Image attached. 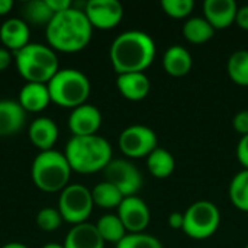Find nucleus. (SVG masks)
Segmentation results:
<instances>
[{"label": "nucleus", "mask_w": 248, "mask_h": 248, "mask_svg": "<svg viewBox=\"0 0 248 248\" xmlns=\"http://www.w3.org/2000/svg\"><path fill=\"white\" fill-rule=\"evenodd\" d=\"M46 42L55 52L74 54L83 51L92 41L93 26L90 25L84 10L70 7L61 13H55L45 28Z\"/></svg>", "instance_id": "1"}, {"label": "nucleus", "mask_w": 248, "mask_h": 248, "mask_svg": "<svg viewBox=\"0 0 248 248\" xmlns=\"http://www.w3.org/2000/svg\"><path fill=\"white\" fill-rule=\"evenodd\" d=\"M157 54L154 39L142 31H126L118 35L109 49L113 70L119 74L145 73Z\"/></svg>", "instance_id": "2"}, {"label": "nucleus", "mask_w": 248, "mask_h": 248, "mask_svg": "<svg viewBox=\"0 0 248 248\" xmlns=\"http://www.w3.org/2000/svg\"><path fill=\"white\" fill-rule=\"evenodd\" d=\"M64 155L71 170L80 174L103 171L113 160L109 141L100 135L71 137L65 145Z\"/></svg>", "instance_id": "3"}, {"label": "nucleus", "mask_w": 248, "mask_h": 248, "mask_svg": "<svg viewBox=\"0 0 248 248\" xmlns=\"http://www.w3.org/2000/svg\"><path fill=\"white\" fill-rule=\"evenodd\" d=\"M15 64L19 76L26 83L48 84L60 70L57 52L44 44H28L15 54Z\"/></svg>", "instance_id": "4"}, {"label": "nucleus", "mask_w": 248, "mask_h": 248, "mask_svg": "<svg viewBox=\"0 0 248 248\" xmlns=\"http://www.w3.org/2000/svg\"><path fill=\"white\" fill-rule=\"evenodd\" d=\"M71 167L64 153L49 150L41 151L31 167V176L35 186L45 193L62 192L70 182Z\"/></svg>", "instance_id": "5"}, {"label": "nucleus", "mask_w": 248, "mask_h": 248, "mask_svg": "<svg viewBox=\"0 0 248 248\" xmlns=\"http://www.w3.org/2000/svg\"><path fill=\"white\" fill-rule=\"evenodd\" d=\"M46 86L51 102L71 110L87 103L92 92L87 76L76 68H60Z\"/></svg>", "instance_id": "6"}, {"label": "nucleus", "mask_w": 248, "mask_h": 248, "mask_svg": "<svg viewBox=\"0 0 248 248\" xmlns=\"http://www.w3.org/2000/svg\"><path fill=\"white\" fill-rule=\"evenodd\" d=\"M221 225V212L214 202L198 201L185 211L183 232L193 240H208Z\"/></svg>", "instance_id": "7"}, {"label": "nucleus", "mask_w": 248, "mask_h": 248, "mask_svg": "<svg viewBox=\"0 0 248 248\" xmlns=\"http://www.w3.org/2000/svg\"><path fill=\"white\" fill-rule=\"evenodd\" d=\"M93 208L94 203L92 190L83 185H68L62 192H60L58 211L62 217V221L71 224L73 227L87 222Z\"/></svg>", "instance_id": "8"}, {"label": "nucleus", "mask_w": 248, "mask_h": 248, "mask_svg": "<svg viewBox=\"0 0 248 248\" xmlns=\"http://www.w3.org/2000/svg\"><path fill=\"white\" fill-rule=\"evenodd\" d=\"M105 180L112 183L124 198L137 196L142 187V174L138 167L125 158H113L103 170Z\"/></svg>", "instance_id": "9"}, {"label": "nucleus", "mask_w": 248, "mask_h": 248, "mask_svg": "<svg viewBox=\"0 0 248 248\" xmlns=\"http://www.w3.org/2000/svg\"><path fill=\"white\" fill-rule=\"evenodd\" d=\"M124 155L129 158L148 157L157 145V134L145 125H131L125 128L118 140Z\"/></svg>", "instance_id": "10"}, {"label": "nucleus", "mask_w": 248, "mask_h": 248, "mask_svg": "<svg viewBox=\"0 0 248 248\" xmlns=\"http://www.w3.org/2000/svg\"><path fill=\"white\" fill-rule=\"evenodd\" d=\"M84 15L96 29L108 31L116 28L124 17V6L118 0H89Z\"/></svg>", "instance_id": "11"}, {"label": "nucleus", "mask_w": 248, "mask_h": 248, "mask_svg": "<svg viewBox=\"0 0 248 248\" xmlns=\"http://www.w3.org/2000/svg\"><path fill=\"white\" fill-rule=\"evenodd\" d=\"M116 215L122 221L128 234L144 232L151 221V212L148 205L138 196L124 198Z\"/></svg>", "instance_id": "12"}, {"label": "nucleus", "mask_w": 248, "mask_h": 248, "mask_svg": "<svg viewBox=\"0 0 248 248\" xmlns=\"http://www.w3.org/2000/svg\"><path fill=\"white\" fill-rule=\"evenodd\" d=\"M102 126L100 110L89 103H84L71 110L68 116V128L73 137H90L97 135Z\"/></svg>", "instance_id": "13"}, {"label": "nucleus", "mask_w": 248, "mask_h": 248, "mask_svg": "<svg viewBox=\"0 0 248 248\" xmlns=\"http://www.w3.org/2000/svg\"><path fill=\"white\" fill-rule=\"evenodd\" d=\"M238 6L234 0H206L203 3V17L217 29H227L235 23Z\"/></svg>", "instance_id": "14"}, {"label": "nucleus", "mask_w": 248, "mask_h": 248, "mask_svg": "<svg viewBox=\"0 0 248 248\" xmlns=\"http://www.w3.org/2000/svg\"><path fill=\"white\" fill-rule=\"evenodd\" d=\"M29 26L23 19L10 17L0 26V42L10 52H17L29 42Z\"/></svg>", "instance_id": "15"}, {"label": "nucleus", "mask_w": 248, "mask_h": 248, "mask_svg": "<svg viewBox=\"0 0 248 248\" xmlns=\"http://www.w3.org/2000/svg\"><path fill=\"white\" fill-rule=\"evenodd\" d=\"M60 129L58 125L51 118H36L28 129V137L32 145H35L39 151L54 150V145L58 140Z\"/></svg>", "instance_id": "16"}, {"label": "nucleus", "mask_w": 248, "mask_h": 248, "mask_svg": "<svg viewBox=\"0 0 248 248\" xmlns=\"http://www.w3.org/2000/svg\"><path fill=\"white\" fill-rule=\"evenodd\" d=\"M116 87L125 99L140 102L148 96L151 83L145 73H126L116 77Z\"/></svg>", "instance_id": "17"}, {"label": "nucleus", "mask_w": 248, "mask_h": 248, "mask_svg": "<svg viewBox=\"0 0 248 248\" xmlns=\"http://www.w3.org/2000/svg\"><path fill=\"white\" fill-rule=\"evenodd\" d=\"M17 103L25 112L39 113L45 110L51 103L48 86L42 83H26L19 92Z\"/></svg>", "instance_id": "18"}, {"label": "nucleus", "mask_w": 248, "mask_h": 248, "mask_svg": "<svg viewBox=\"0 0 248 248\" xmlns=\"http://www.w3.org/2000/svg\"><path fill=\"white\" fill-rule=\"evenodd\" d=\"M64 248H105V241L97 232L96 225L84 222L74 225L64 240Z\"/></svg>", "instance_id": "19"}, {"label": "nucleus", "mask_w": 248, "mask_h": 248, "mask_svg": "<svg viewBox=\"0 0 248 248\" xmlns=\"http://www.w3.org/2000/svg\"><path fill=\"white\" fill-rule=\"evenodd\" d=\"M193 67V58L189 49L182 45H171L163 55V68L171 77H185Z\"/></svg>", "instance_id": "20"}, {"label": "nucleus", "mask_w": 248, "mask_h": 248, "mask_svg": "<svg viewBox=\"0 0 248 248\" xmlns=\"http://www.w3.org/2000/svg\"><path fill=\"white\" fill-rule=\"evenodd\" d=\"M26 112L17 100H0V137L15 135L25 125Z\"/></svg>", "instance_id": "21"}, {"label": "nucleus", "mask_w": 248, "mask_h": 248, "mask_svg": "<svg viewBox=\"0 0 248 248\" xmlns=\"http://www.w3.org/2000/svg\"><path fill=\"white\" fill-rule=\"evenodd\" d=\"M147 169L150 174L155 179H167L176 170V160L173 154L161 147H157L147 157Z\"/></svg>", "instance_id": "22"}, {"label": "nucleus", "mask_w": 248, "mask_h": 248, "mask_svg": "<svg viewBox=\"0 0 248 248\" xmlns=\"http://www.w3.org/2000/svg\"><path fill=\"white\" fill-rule=\"evenodd\" d=\"M215 35V29L205 17H189L183 25V36L190 44H205L212 39Z\"/></svg>", "instance_id": "23"}, {"label": "nucleus", "mask_w": 248, "mask_h": 248, "mask_svg": "<svg viewBox=\"0 0 248 248\" xmlns=\"http://www.w3.org/2000/svg\"><path fill=\"white\" fill-rule=\"evenodd\" d=\"M94 225H96L97 232L102 237V240L105 243H112L115 246L121 240H124L128 234L122 221L115 214H106V215L100 217L97 224H94Z\"/></svg>", "instance_id": "24"}, {"label": "nucleus", "mask_w": 248, "mask_h": 248, "mask_svg": "<svg viewBox=\"0 0 248 248\" xmlns=\"http://www.w3.org/2000/svg\"><path fill=\"white\" fill-rule=\"evenodd\" d=\"M92 198L94 206L103 208V209H118L119 205L124 201V195L109 182H100L97 183L92 190Z\"/></svg>", "instance_id": "25"}, {"label": "nucleus", "mask_w": 248, "mask_h": 248, "mask_svg": "<svg viewBox=\"0 0 248 248\" xmlns=\"http://www.w3.org/2000/svg\"><path fill=\"white\" fill-rule=\"evenodd\" d=\"M22 19L26 23H32L35 26H45L54 17L52 10L48 7L46 0H29L22 6Z\"/></svg>", "instance_id": "26"}, {"label": "nucleus", "mask_w": 248, "mask_h": 248, "mask_svg": "<svg viewBox=\"0 0 248 248\" xmlns=\"http://www.w3.org/2000/svg\"><path fill=\"white\" fill-rule=\"evenodd\" d=\"M230 78L237 84L248 87V51L238 49L231 54L227 64Z\"/></svg>", "instance_id": "27"}, {"label": "nucleus", "mask_w": 248, "mask_h": 248, "mask_svg": "<svg viewBox=\"0 0 248 248\" xmlns=\"http://www.w3.org/2000/svg\"><path fill=\"white\" fill-rule=\"evenodd\" d=\"M230 199L241 212H248V170L237 173L230 183Z\"/></svg>", "instance_id": "28"}, {"label": "nucleus", "mask_w": 248, "mask_h": 248, "mask_svg": "<svg viewBox=\"0 0 248 248\" xmlns=\"http://www.w3.org/2000/svg\"><path fill=\"white\" fill-rule=\"evenodd\" d=\"M115 248H163V244L160 243L158 238L150 234L138 232V234H126V237L121 240Z\"/></svg>", "instance_id": "29"}, {"label": "nucleus", "mask_w": 248, "mask_h": 248, "mask_svg": "<svg viewBox=\"0 0 248 248\" xmlns=\"http://www.w3.org/2000/svg\"><path fill=\"white\" fill-rule=\"evenodd\" d=\"M164 13L173 19H185L190 16L195 9L193 0H161Z\"/></svg>", "instance_id": "30"}, {"label": "nucleus", "mask_w": 248, "mask_h": 248, "mask_svg": "<svg viewBox=\"0 0 248 248\" xmlns=\"http://www.w3.org/2000/svg\"><path fill=\"white\" fill-rule=\"evenodd\" d=\"M62 222V217L55 208H42L36 215V225L45 232H52L58 230Z\"/></svg>", "instance_id": "31"}, {"label": "nucleus", "mask_w": 248, "mask_h": 248, "mask_svg": "<svg viewBox=\"0 0 248 248\" xmlns=\"http://www.w3.org/2000/svg\"><path fill=\"white\" fill-rule=\"evenodd\" d=\"M232 128L235 129V132L241 134V137L248 135V110H241L234 116Z\"/></svg>", "instance_id": "32"}, {"label": "nucleus", "mask_w": 248, "mask_h": 248, "mask_svg": "<svg viewBox=\"0 0 248 248\" xmlns=\"http://www.w3.org/2000/svg\"><path fill=\"white\" fill-rule=\"evenodd\" d=\"M237 158L244 167V170H248V135L241 137L237 144Z\"/></svg>", "instance_id": "33"}, {"label": "nucleus", "mask_w": 248, "mask_h": 248, "mask_svg": "<svg viewBox=\"0 0 248 248\" xmlns=\"http://www.w3.org/2000/svg\"><path fill=\"white\" fill-rule=\"evenodd\" d=\"M48 7L52 10V13H61L64 10H68L70 7H73L71 0H46Z\"/></svg>", "instance_id": "34"}, {"label": "nucleus", "mask_w": 248, "mask_h": 248, "mask_svg": "<svg viewBox=\"0 0 248 248\" xmlns=\"http://www.w3.org/2000/svg\"><path fill=\"white\" fill-rule=\"evenodd\" d=\"M183 224H185V212H171L169 215V225L171 230H183Z\"/></svg>", "instance_id": "35"}, {"label": "nucleus", "mask_w": 248, "mask_h": 248, "mask_svg": "<svg viewBox=\"0 0 248 248\" xmlns=\"http://www.w3.org/2000/svg\"><path fill=\"white\" fill-rule=\"evenodd\" d=\"M235 23L244 29V31H248V4H244L241 7H238L237 10V17H235Z\"/></svg>", "instance_id": "36"}, {"label": "nucleus", "mask_w": 248, "mask_h": 248, "mask_svg": "<svg viewBox=\"0 0 248 248\" xmlns=\"http://www.w3.org/2000/svg\"><path fill=\"white\" fill-rule=\"evenodd\" d=\"M12 64V52L0 46V71H6Z\"/></svg>", "instance_id": "37"}, {"label": "nucleus", "mask_w": 248, "mask_h": 248, "mask_svg": "<svg viewBox=\"0 0 248 248\" xmlns=\"http://www.w3.org/2000/svg\"><path fill=\"white\" fill-rule=\"evenodd\" d=\"M12 9H13V1L12 0H0V16L9 15Z\"/></svg>", "instance_id": "38"}, {"label": "nucleus", "mask_w": 248, "mask_h": 248, "mask_svg": "<svg viewBox=\"0 0 248 248\" xmlns=\"http://www.w3.org/2000/svg\"><path fill=\"white\" fill-rule=\"evenodd\" d=\"M1 248H29L26 247L25 244H22V243H16V241H13V243H7V244H4Z\"/></svg>", "instance_id": "39"}, {"label": "nucleus", "mask_w": 248, "mask_h": 248, "mask_svg": "<svg viewBox=\"0 0 248 248\" xmlns=\"http://www.w3.org/2000/svg\"><path fill=\"white\" fill-rule=\"evenodd\" d=\"M42 248H64L62 244H58V243H48V244H45Z\"/></svg>", "instance_id": "40"}, {"label": "nucleus", "mask_w": 248, "mask_h": 248, "mask_svg": "<svg viewBox=\"0 0 248 248\" xmlns=\"http://www.w3.org/2000/svg\"><path fill=\"white\" fill-rule=\"evenodd\" d=\"M246 248H248V243H247V246H246Z\"/></svg>", "instance_id": "41"}]
</instances>
